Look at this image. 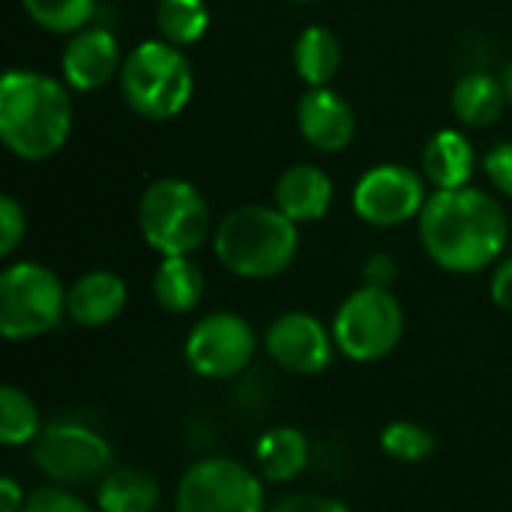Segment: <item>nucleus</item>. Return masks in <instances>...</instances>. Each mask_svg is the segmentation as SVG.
I'll return each instance as SVG.
<instances>
[{
	"label": "nucleus",
	"instance_id": "obj_1",
	"mask_svg": "<svg viewBox=\"0 0 512 512\" xmlns=\"http://www.w3.org/2000/svg\"><path fill=\"white\" fill-rule=\"evenodd\" d=\"M510 222L504 207L480 189L435 192L420 213V240L426 255L447 273H480L495 264L507 246Z\"/></svg>",
	"mask_w": 512,
	"mask_h": 512
},
{
	"label": "nucleus",
	"instance_id": "obj_2",
	"mask_svg": "<svg viewBox=\"0 0 512 512\" xmlns=\"http://www.w3.org/2000/svg\"><path fill=\"white\" fill-rule=\"evenodd\" d=\"M72 132L69 90L33 69H9L0 81V138L27 162L54 156Z\"/></svg>",
	"mask_w": 512,
	"mask_h": 512
},
{
	"label": "nucleus",
	"instance_id": "obj_3",
	"mask_svg": "<svg viewBox=\"0 0 512 512\" xmlns=\"http://www.w3.org/2000/svg\"><path fill=\"white\" fill-rule=\"evenodd\" d=\"M297 246V222L282 210L261 204L231 210L213 231V252L219 264L240 279H273L285 273Z\"/></svg>",
	"mask_w": 512,
	"mask_h": 512
},
{
	"label": "nucleus",
	"instance_id": "obj_4",
	"mask_svg": "<svg viewBox=\"0 0 512 512\" xmlns=\"http://www.w3.org/2000/svg\"><path fill=\"white\" fill-rule=\"evenodd\" d=\"M120 90L126 105L138 117L171 120L192 99L195 90L192 63L177 45L165 39L141 42L123 57Z\"/></svg>",
	"mask_w": 512,
	"mask_h": 512
},
{
	"label": "nucleus",
	"instance_id": "obj_5",
	"mask_svg": "<svg viewBox=\"0 0 512 512\" xmlns=\"http://www.w3.org/2000/svg\"><path fill=\"white\" fill-rule=\"evenodd\" d=\"M138 228L147 246L162 258L192 255L210 237V210L192 183L180 177H162L141 195Z\"/></svg>",
	"mask_w": 512,
	"mask_h": 512
},
{
	"label": "nucleus",
	"instance_id": "obj_6",
	"mask_svg": "<svg viewBox=\"0 0 512 512\" xmlns=\"http://www.w3.org/2000/svg\"><path fill=\"white\" fill-rule=\"evenodd\" d=\"M66 291L57 273L36 261L9 264L0 273V333L24 342L51 333L66 318Z\"/></svg>",
	"mask_w": 512,
	"mask_h": 512
},
{
	"label": "nucleus",
	"instance_id": "obj_7",
	"mask_svg": "<svg viewBox=\"0 0 512 512\" xmlns=\"http://www.w3.org/2000/svg\"><path fill=\"white\" fill-rule=\"evenodd\" d=\"M405 333L402 303L390 288L363 285L348 294L333 318L336 348L354 363H375L396 351Z\"/></svg>",
	"mask_w": 512,
	"mask_h": 512
},
{
	"label": "nucleus",
	"instance_id": "obj_8",
	"mask_svg": "<svg viewBox=\"0 0 512 512\" xmlns=\"http://www.w3.org/2000/svg\"><path fill=\"white\" fill-rule=\"evenodd\" d=\"M174 512H267L264 477L225 456L201 459L183 471Z\"/></svg>",
	"mask_w": 512,
	"mask_h": 512
},
{
	"label": "nucleus",
	"instance_id": "obj_9",
	"mask_svg": "<svg viewBox=\"0 0 512 512\" xmlns=\"http://www.w3.org/2000/svg\"><path fill=\"white\" fill-rule=\"evenodd\" d=\"M33 462L54 486H87L114 468V453L96 429L54 420L33 441Z\"/></svg>",
	"mask_w": 512,
	"mask_h": 512
},
{
	"label": "nucleus",
	"instance_id": "obj_10",
	"mask_svg": "<svg viewBox=\"0 0 512 512\" xmlns=\"http://www.w3.org/2000/svg\"><path fill=\"white\" fill-rule=\"evenodd\" d=\"M258 339L246 318L234 312H213L201 318L186 336V363L195 375L225 381L240 375L255 357Z\"/></svg>",
	"mask_w": 512,
	"mask_h": 512
},
{
	"label": "nucleus",
	"instance_id": "obj_11",
	"mask_svg": "<svg viewBox=\"0 0 512 512\" xmlns=\"http://www.w3.org/2000/svg\"><path fill=\"white\" fill-rule=\"evenodd\" d=\"M354 210L375 228H396L420 219L426 207V183L405 165H375L354 186Z\"/></svg>",
	"mask_w": 512,
	"mask_h": 512
},
{
	"label": "nucleus",
	"instance_id": "obj_12",
	"mask_svg": "<svg viewBox=\"0 0 512 512\" xmlns=\"http://www.w3.org/2000/svg\"><path fill=\"white\" fill-rule=\"evenodd\" d=\"M264 345L273 363L291 375H321L333 363V351H336L333 330H327L309 312L279 315L270 324Z\"/></svg>",
	"mask_w": 512,
	"mask_h": 512
},
{
	"label": "nucleus",
	"instance_id": "obj_13",
	"mask_svg": "<svg viewBox=\"0 0 512 512\" xmlns=\"http://www.w3.org/2000/svg\"><path fill=\"white\" fill-rule=\"evenodd\" d=\"M60 66H63L66 84L75 90L87 93V90L105 87L123 69L117 36L105 27H84V30L72 33V39L60 57Z\"/></svg>",
	"mask_w": 512,
	"mask_h": 512
},
{
	"label": "nucleus",
	"instance_id": "obj_14",
	"mask_svg": "<svg viewBox=\"0 0 512 512\" xmlns=\"http://www.w3.org/2000/svg\"><path fill=\"white\" fill-rule=\"evenodd\" d=\"M297 126L321 153H339L354 141V108L330 87H309L297 102Z\"/></svg>",
	"mask_w": 512,
	"mask_h": 512
},
{
	"label": "nucleus",
	"instance_id": "obj_15",
	"mask_svg": "<svg viewBox=\"0 0 512 512\" xmlns=\"http://www.w3.org/2000/svg\"><path fill=\"white\" fill-rule=\"evenodd\" d=\"M126 282L111 270H90L66 291V318L78 327H105L126 309Z\"/></svg>",
	"mask_w": 512,
	"mask_h": 512
},
{
	"label": "nucleus",
	"instance_id": "obj_16",
	"mask_svg": "<svg viewBox=\"0 0 512 512\" xmlns=\"http://www.w3.org/2000/svg\"><path fill=\"white\" fill-rule=\"evenodd\" d=\"M333 204V180L315 165H294L276 183V210L291 222H318Z\"/></svg>",
	"mask_w": 512,
	"mask_h": 512
},
{
	"label": "nucleus",
	"instance_id": "obj_17",
	"mask_svg": "<svg viewBox=\"0 0 512 512\" xmlns=\"http://www.w3.org/2000/svg\"><path fill=\"white\" fill-rule=\"evenodd\" d=\"M477 165V153L471 141L456 129H441L429 138L423 150V174L426 180L447 192V189H465Z\"/></svg>",
	"mask_w": 512,
	"mask_h": 512
},
{
	"label": "nucleus",
	"instance_id": "obj_18",
	"mask_svg": "<svg viewBox=\"0 0 512 512\" xmlns=\"http://www.w3.org/2000/svg\"><path fill=\"white\" fill-rule=\"evenodd\" d=\"M507 105L510 99L504 81L489 72H468L453 87V111L465 126L489 129L501 120Z\"/></svg>",
	"mask_w": 512,
	"mask_h": 512
},
{
	"label": "nucleus",
	"instance_id": "obj_19",
	"mask_svg": "<svg viewBox=\"0 0 512 512\" xmlns=\"http://www.w3.org/2000/svg\"><path fill=\"white\" fill-rule=\"evenodd\" d=\"M309 441L300 429L294 426H276L258 438L255 447V462L258 474L267 483H288L300 477L309 465Z\"/></svg>",
	"mask_w": 512,
	"mask_h": 512
},
{
	"label": "nucleus",
	"instance_id": "obj_20",
	"mask_svg": "<svg viewBox=\"0 0 512 512\" xmlns=\"http://www.w3.org/2000/svg\"><path fill=\"white\" fill-rule=\"evenodd\" d=\"M153 297L162 312L186 315L204 297V273L189 255L162 258L153 273Z\"/></svg>",
	"mask_w": 512,
	"mask_h": 512
},
{
	"label": "nucleus",
	"instance_id": "obj_21",
	"mask_svg": "<svg viewBox=\"0 0 512 512\" xmlns=\"http://www.w3.org/2000/svg\"><path fill=\"white\" fill-rule=\"evenodd\" d=\"M159 507V483L138 468H111L96 489L99 512H153Z\"/></svg>",
	"mask_w": 512,
	"mask_h": 512
},
{
	"label": "nucleus",
	"instance_id": "obj_22",
	"mask_svg": "<svg viewBox=\"0 0 512 512\" xmlns=\"http://www.w3.org/2000/svg\"><path fill=\"white\" fill-rule=\"evenodd\" d=\"M342 63L339 36L327 27H306L294 45V66L309 87H327Z\"/></svg>",
	"mask_w": 512,
	"mask_h": 512
},
{
	"label": "nucleus",
	"instance_id": "obj_23",
	"mask_svg": "<svg viewBox=\"0 0 512 512\" xmlns=\"http://www.w3.org/2000/svg\"><path fill=\"white\" fill-rule=\"evenodd\" d=\"M156 27L165 42L186 48L195 45L210 27V9L204 0H159Z\"/></svg>",
	"mask_w": 512,
	"mask_h": 512
},
{
	"label": "nucleus",
	"instance_id": "obj_24",
	"mask_svg": "<svg viewBox=\"0 0 512 512\" xmlns=\"http://www.w3.org/2000/svg\"><path fill=\"white\" fill-rule=\"evenodd\" d=\"M42 432V417H39V408L36 402L6 384L0 387V441L3 447H21V444H33Z\"/></svg>",
	"mask_w": 512,
	"mask_h": 512
},
{
	"label": "nucleus",
	"instance_id": "obj_25",
	"mask_svg": "<svg viewBox=\"0 0 512 512\" xmlns=\"http://www.w3.org/2000/svg\"><path fill=\"white\" fill-rule=\"evenodd\" d=\"M24 12L48 33H78L90 24L96 0H21Z\"/></svg>",
	"mask_w": 512,
	"mask_h": 512
},
{
	"label": "nucleus",
	"instance_id": "obj_26",
	"mask_svg": "<svg viewBox=\"0 0 512 512\" xmlns=\"http://www.w3.org/2000/svg\"><path fill=\"white\" fill-rule=\"evenodd\" d=\"M381 450L402 465H417L435 453V435L414 420H393L381 432Z\"/></svg>",
	"mask_w": 512,
	"mask_h": 512
},
{
	"label": "nucleus",
	"instance_id": "obj_27",
	"mask_svg": "<svg viewBox=\"0 0 512 512\" xmlns=\"http://www.w3.org/2000/svg\"><path fill=\"white\" fill-rule=\"evenodd\" d=\"M21 512H99L93 510L87 501H81L75 492H69L66 486H42L36 492L27 495L24 510Z\"/></svg>",
	"mask_w": 512,
	"mask_h": 512
},
{
	"label": "nucleus",
	"instance_id": "obj_28",
	"mask_svg": "<svg viewBox=\"0 0 512 512\" xmlns=\"http://www.w3.org/2000/svg\"><path fill=\"white\" fill-rule=\"evenodd\" d=\"M24 231H27L24 207L15 198L3 195L0 198V255L3 258H9L18 249V243L24 240Z\"/></svg>",
	"mask_w": 512,
	"mask_h": 512
},
{
	"label": "nucleus",
	"instance_id": "obj_29",
	"mask_svg": "<svg viewBox=\"0 0 512 512\" xmlns=\"http://www.w3.org/2000/svg\"><path fill=\"white\" fill-rule=\"evenodd\" d=\"M270 512H351L339 498L318 495V492H294L279 498Z\"/></svg>",
	"mask_w": 512,
	"mask_h": 512
},
{
	"label": "nucleus",
	"instance_id": "obj_30",
	"mask_svg": "<svg viewBox=\"0 0 512 512\" xmlns=\"http://www.w3.org/2000/svg\"><path fill=\"white\" fill-rule=\"evenodd\" d=\"M483 171L492 180V186L498 192H504L507 198H512V144L504 141L498 147H492L483 159Z\"/></svg>",
	"mask_w": 512,
	"mask_h": 512
},
{
	"label": "nucleus",
	"instance_id": "obj_31",
	"mask_svg": "<svg viewBox=\"0 0 512 512\" xmlns=\"http://www.w3.org/2000/svg\"><path fill=\"white\" fill-rule=\"evenodd\" d=\"M396 276H399V267H396V261H393L390 255H384V252L372 255V258L366 261V267H363V279H366V285H372V288H390V285L396 282Z\"/></svg>",
	"mask_w": 512,
	"mask_h": 512
},
{
	"label": "nucleus",
	"instance_id": "obj_32",
	"mask_svg": "<svg viewBox=\"0 0 512 512\" xmlns=\"http://www.w3.org/2000/svg\"><path fill=\"white\" fill-rule=\"evenodd\" d=\"M489 291H492L495 306H501V309L512 312V255L507 258V261H501V264L495 267Z\"/></svg>",
	"mask_w": 512,
	"mask_h": 512
},
{
	"label": "nucleus",
	"instance_id": "obj_33",
	"mask_svg": "<svg viewBox=\"0 0 512 512\" xmlns=\"http://www.w3.org/2000/svg\"><path fill=\"white\" fill-rule=\"evenodd\" d=\"M24 492L18 489V483L12 477L0 480V512H21L24 510Z\"/></svg>",
	"mask_w": 512,
	"mask_h": 512
},
{
	"label": "nucleus",
	"instance_id": "obj_34",
	"mask_svg": "<svg viewBox=\"0 0 512 512\" xmlns=\"http://www.w3.org/2000/svg\"><path fill=\"white\" fill-rule=\"evenodd\" d=\"M504 90H507V99H510V105H512V60H510V66H507V72H504Z\"/></svg>",
	"mask_w": 512,
	"mask_h": 512
},
{
	"label": "nucleus",
	"instance_id": "obj_35",
	"mask_svg": "<svg viewBox=\"0 0 512 512\" xmlns=\"http://www.w3.org/2000/svg\"><path fill=\"white\" fill-rule=\"evenodd\" d=\"M288 3H300V6H309V3H321V0H288Z\"/></svg>",
	"mask_w": 512,
	"mask_h": 512
}]
</instances>
